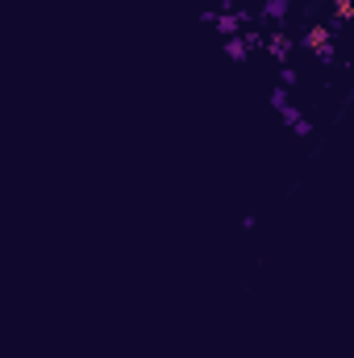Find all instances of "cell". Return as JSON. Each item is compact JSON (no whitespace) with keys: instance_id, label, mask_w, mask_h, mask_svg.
<instances>
[{"instance_id":"6","label":"cell","mask_w":354,"mask_h":358,"mask_svg":"<svg viewBox=\"0 0 354 358\" xmlns=\"http://www.w3.org/2000/svg\"><path fill=\"white\" fill-rule=\"evenodd\" d=\"M354 17V0H333V21H350Z\"/></svg>"},{"instance_id":"5","label":"cell","mask_w":354,"mask_h":358,"mask_svg":"<svg viewBox=\"0 0 354 358\" xmlns=\"http://www.w3.org/2000/svg\"><path fill=\"white\" fill-rule=\"evenodd\" d=\"M225 55L242 63V59H246V42H242V38H225Z\"/></svg>"},{"instance_id":"1","label":"cell","mask_w":354,"mask_h":358,"mask_svg":"<svg viewBox=\"0 0 354 358\" xmlns=\"http://www.w3.org/2000/svg\"><path fill=\"white\" fill-rule=\"evenodd\" d=\"M329 42H333V29H329V25H309L305 38H300V46L317 50V55H325V46H329Z\"/></svg>"},{"instance_id":"3","label":"cell","mask_w":354,"mask_h":358,"mask_svg":"<svg viewBox=\"0 0 354 358\" xmlns=\"http://www.w3.org/2000/svg\"><path fill=\"white\" fill-rule=\"evenodd\" d=\"M288 50H292V38H288V34H275V38H271V55H275V59H288Z\"/></svg>"},{"instance_id":"4","label":"cell","mask_w":354,"mask_h":358,"mask_svg":"<svg viewBox=\"0 0 354 358\" xmlns=\"http://www.w3.org/2000/svg\"><path fill=\"white\" fill-rule=\"evenodd\" d=\"M217 21V29L225 34V38H238V17H229V13H221V17H213Z\"/></svg>"},{"instance_id":"2","label":"cell","mask_w":354,"mask_h":358,"mask_svg":"<svg viewBox=\"0 0 354 358\" xmlns=\"http://www.w3.org/2000/svg\"><path fill=\"white\" fill-rule=\"evenodd\" d=\"M263 13H267L271 21H283V17L292 13V0H263Z\"/></svg>"}]
</instances>
